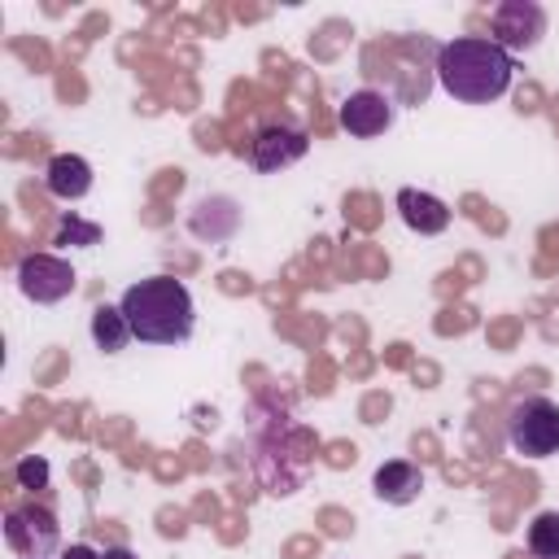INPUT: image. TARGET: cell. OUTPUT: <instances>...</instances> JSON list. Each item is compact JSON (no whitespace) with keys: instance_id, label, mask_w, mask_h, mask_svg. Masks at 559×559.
Segmentation results:
<instances>
[{"instance_id":"6da1fadb","label":"cell","mask_w":559,"mask_h":559,"mask_svg":"<svg viewBox=\"0 0 559 559\" xmlns=\"http://www.w3.org/2000/svg\"><path fill=\"white\" fill-rule=\"evenodd\" d=\"M437 83L459 105H489L507 96L515 79V57L489 35H459L437 48Z\"/></svg>"},{"instance_id":"7a4b0ae2","label":"cell","mask_w":559,"mask_h":559,"mask_svg":"<svg viewBox=\"0 0 559 559\" xmlns=\"http://www.w3.org/2000/svg\"><path fill=\"white\" fill-rule=\"evenodd\" d=\"M118 306L140 345H183L197 328V301L175 275H148L127 284Z\"/></svg>"},{"instance_id":"3957f363","label":"cell","mask_w":559,"mask_h":559,"mask_svg":"<svg viewBox=\"0 0 559 559\" xmlns=\"http://www.w3.org/2000/svg\"><path fill=\"white\" fill-rule=\"evenodd\" d=\"M310 467H314V437L306 428H297V424H280L253 450V472H258L262 489L275 493V498L297 493L306 485Z\"/></svg>"},{"instance_id":"277c9868","label":"cell","mask_w":559,"mask_h":559,"mask_svg":"<svg viewBox=\"0 0 559 559\" xmlns=\"http://www.w3.org/2000/svg\"><path fill=\"white\" fill-rule=\"evenodd\" d=\"M507 445L520 459H550L559 454V402L528 393L507 411Z\"/></svg>"},{"instance_id":"5b68a950","label":"cell","mask_w":559,"mask_h":559,"mask_svg":"<svg viewBox=\"0 0 559 559\" xmlns=\"http://www.w3.org/2000/svg\"><path fill=\"white\" fill-rule=\"evenodd\" d=\"M4 546L22 559H48L61 550V524L39 502H17L4 511Z\"/></svg>"},{"instance_id":"8992f818","label":"cell","mask_w":559,"mask_h":559,"mask_svg":"<svg viewBox=\"0 0 559 559\" xmlns=\"http://www.w3.org/2000/svg\"><path fill=\"white\" fill-rule=\"evenodd\" d=\"M13 280H17V293L26 301H35V306H57L79 284L74 280V266L66 258H57V253H26L17 262V271H13Z\"/></svg>"},{"instance_id":"52a82bcc","label":"cell","mask_w":559,"mask_h":559,"mask_svg":"<svg viewBox=\"0 0 559 559\" xmlns=\"http://www.w3.org/2000/svg\"><path fill=\"white\" fill-rule=\"evenodd\" d=\"M489 39L493 44H502L511 57L515 52H528V48H537L542 44V35H546V9L537 4V0H502V4H493V13H489Z\"/></svg>"},{"instance_id":"ba28073f","label":"cell","mask_w":559,"mask_h":559,"mask_svg":"<svg viewBox=\"0 0 559 559\" xmlns=\"http://www.w3.org/2000/svg\"><path fill=\"white\" fill-rule=\"evenodd\" d=\"M310 153V135L288 127V122H271L262 127L253 140H249V166L258 175H275V170H288L297 166L301 157Z\"/></svg>"},{"instance_id":"9c48e42d","label":"cell","mask_w":559,"mask_h":559,"mask_svg":"<svg viewBox=\"0 0 559 559\" xmlns=\"http://www.w3.org/2000/svg\"><path fill=\"white\" fill-rule=\"evenodd\" d=\"M240 223H245L240 201L227 197V192H205V197H197L192 210H188V231H192L201 245H227V240H236Z\"/></svg>"},{"instance_id":"30bf717a","label":"cell","mask_w":559,"mask_h":559,"mask_svg":"<svg viewBox=\"0 0 559 559\" xmlns=\"http://www.w3.org/2000/svg\"><path fill=\"white\" fill-rule=\"evenodd\" d=\"M393 100L384 96V92H376V87H358V92H349L345 100H341V127L354 135V140H376V135H384L389 127H393Z\"/></svg>"},{"instance_id":"8fae6325","label":"cell","mask_w":559,"mask_h":559,"mask_svg":"<svg viewBox=\"0 0 559 559\" xmlns=\"http://www.w3.org/2000/svg\"><path fill=\"white\" fill-rule=\"evenodd\" d=\"M371 493L389 507H411L424 493V467L411 459H389L371 472Z\"/></svg>"},{"instance_id":"7c38bea8","label":"cell","mask_w":559,"mask_h":559,"mask_svg":"<svg viewBox=\"0 0 559 559\" xmlns=\"http://www.w3.org/2000/svg\"><path fill=\"white\" fill-rule=\"evenodd\" d=\"M92 162L87 157H79V153H57L48 166H44V188H48V197H57V201H83L87 192H92Z\"/></svg>"},{"instance_id":"4fadbf2b","label":"cell","mask_w":559,"mask_h":559,"mask_svg":"<svg viewBox=\"0 0 559 559\" xmlns=\"http://www.w3.org/2000/svg\"><path fill=\"white\" fill-rule=\"evenodd\" d=\"M397 214L419 236H441L450 227V205L424 188H397Z\"/></svg>"},{"instance_id":"5bb4252c","label":"cell","mask_w":559,"mask_h":559,"mask_svg":"<svg viewBox=\"0 0 559 559\" xmlns=\"http://www.w3.org/2000/svg\"><path fill=\"white\" fill-rule=\"evenodd\" d=\"M92 341L100 354H122L135 336H131V323L122 314V306H96L92 310Z\"/></svg>"},{"instance_id":"9a60e30c","label":"cell","mask_w":559,"mask_h":559,"mask_svg":"<svg viewBox=\"0 0 559 559\" xmlns=\"http://www.w3.org/2000/svg\"><path fill=\"white\" fill-rule=\"evenodd\" d=\"M524 546L533 559H559V511H537L528 520Z\"/></svg>"},{"instance_id":"2e32d148","label":"cell","mask_w":559,"mask_h":559,"mask_svg":"<svg viewBox=\"0 0 559 559\" xmlns=\"http://www.w3.org/2000/svg\"><path fill=\"white\" fill-rule=\"evenodd\" d=\"M57 245H79V249H87V245H100V227L96 223H87V218H79V214H66L61 218V227H57Z\"/></svg>"},{"instance_id":"e0dca14e","label":"cell","mask_w":559,"mask_h":559,"mask_svg":"<svg viewBox=\"0 0 559 559\" xmlns=\"http://www.w3.org/2000/svg\"><path fill=\"white\" fill-rule=\"evenodd\" d=\"M48 459L44 454H26V459H17L13 463V480H17V489H48Z\"/></svg>"},{"instance_id":"ac0fdd59","label":"cell","mask_w":559,"mask_h":559,"mask_svg":"<svg viewBox=\"0 0 559 559\" xmlns=\"http://www.w3.org/2000/svg\"><path fill=\"white\" fill-rule=\"evenodd\" d=\"M61 559H100V550H92L87 542H74V546L61 550Z\"/></svg>"},{"instance_id":"d6986e66","label":"cell","mask_w":559,"mask_h":559,"mask_svg":"<svg viewBox=\"0 0 559 559\" xmlns=\"http://www.w3.org/2000/svg\"><path fill=\"white\" fill-rule=\"evenodd\" d=\"M100 559H140V555H135L131 546H122V542H118V546H105V550H100Z\"/></svg>"}]
</instances>
